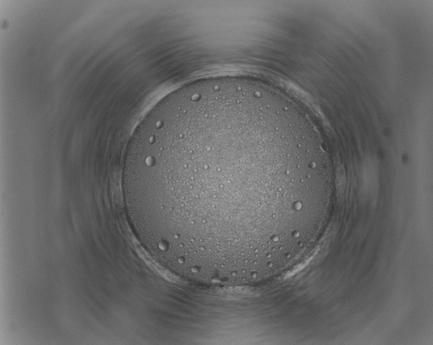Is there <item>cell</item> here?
Masks as SVG:
<instances>
[{"mask_svg": "<svg viewBox=\"0 0 433 345\" xmlns=\"http://www.w3.org/2000/svg\"><path fill=\"white\" fill-rule=\"evenodd\" d=\"M140 177L157 250L175 272L269 277L306 227L317 170L295 111L269 85L225 77L173 92Z\"/></svg>", "mask_w": 433, "mask_h": 345, "instance_id": "6da1fadb", "label": "cell"}]
</instances>
